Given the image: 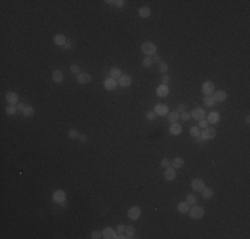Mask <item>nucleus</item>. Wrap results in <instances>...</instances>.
<instances>
[{
	"label": "nucleus",
	"mask_w": 250,
	"mask_h": 239,
	"mask_svg": "<svg viewBox=\"0 0 250 239\" xmlns=\"http://www.w3.org/2000/svg\"><path fill=\"white\" fill-rule=\"evenodd\" d=\"M101 237H103V232H101V231H93V232H92V238H93V239H99Z\"/></svg>",
	"instance_id": "45"
},
{
	"label": "nucleus",
	"mask_w": 250,
	"mask_h": 239,
	"mask_svg": "<svg viewBox=\"0 0 250 239\" xmlns=\"http://www.w3.org/2000/svg\"><path fill=\"white\" fill-rule=\"evenodd\" d=\"M200 137H201L204 141L212 140V138L216 137V129H214V128H209V126H208V128H205L204 130L200 133Z\"/></svg>",
	"instance_id": "3"
},
{
	"label": "nucleus",
	"mask_w": 250,
	"mask_h": 239,
	"mask_svg": "<svg viewBox=\"0 0 250 239\" xmlns=\"http://www.w3.org/2000/svg\"><path fill=\"white\" fill-rule=\"evenodd\" d=\"M118 84L121 85L123 88H126L132 84V77L129 75H123L120 78H118Z\"/></svg>",
	"instance_id": "16"
},
{
	"label": "nucleus",
	"mask_w": 250,
	"mask_h": 239,
	"mask_svg": "<svg viewBox=\"0 0 250 239\" xmlns=\"http://www.w3.org/2000/svg\"><path fill=\"white\" fill-rule=\"evenodd\" d=\"M178 120H180V113H178V112H172V113L168 114V121L170 124L178 122Z\"/></svg>",
	"instance_id": "24"
},
{
	"label": "nucleus",
	"mask_w": 250,
	"mask_h": 239,
	"mask_svg": "<svg viewBox=\"0 0 250 239\" xmlns=\"http://www.w3.org/2000/svg\"><path fill=\"white\" fill-rule=\"evenodd\" d=\"M164 178H165L166 181H174V178H176L174 167H166L165 172H164Z\"/></svg>",
	"instance_id": "13"
},
{
	"label": "nucleus",
	"mask_w": 250,
	"mask_h": 239,
	"mask_svg": "<svg viewBox=\"0 0 250 239\" xmlns=\"http://www.w3.org/2000/svg\"><path fill=\"white\" fill-rule=\"evenodd\" d=\"M208 125H209V122H208L206 120H201V121H200V125H198V128L205 129V128H208Z\"/></svg>",
	"instance_id": "44"
},
{
	"label": "nucleus",
	"mask_w": 250,
	"mask_h": 239,
	"mask_svg": "<svg viewBox=\"0 0 250 239\" xmlns=\"http://www.w3.org/2000/svg\"><path fill=\"white\" fill-rule=\"evenodd\" d=\"M178 113H182V112H185V109H186V105L185 104H180L178 105Z\"/></svg>",
	"instance_id": "49"
},
{
	"label": "nucleus",
	"mask_w": 250,
	"mask_h": 239,
	"mask_svg": "<svg viewBox=\"0 0 250 239\" xmlns=\"http://www.w3.org/2000/svg\"><path fill=\"white\" fill-rule=\"evenodd\" d=\"M212 97L214 98L216 102H224V101H226V98H228V93H226L225 90H217V92H214L212 94Z\"/></svg>",
	"instance_id": "7"
},
{
	"label": "nucleus",
	"mask_w": 250,
	"mask_h": 239,
	"mask_svg": "<svg viewBox=\"0 0 250 239\" xmlns=\"http://www.w3.org/2000/svg\"><path fill=\"white\" fill-rule=\"evenodd\" d=\"M5 100H7V102L10 105H16L17 102H19V96L15 92H8L5 94Z\"/></svg>",
	"instance_id": "10"
},
{
	"label": "nucleus",
	"mask_w": 250,
	"mask_h": 239,
	"mask_svg": "<svg viewBox=\"0 0 250 239\" xmlns=\"http://www.w3.org/2000/svg\"><path fill=\"white\" fill-rule=\"evenodd\" d=\"M208 122L210 124H217L219 121V113L218 112H210L209 114H208Z\"/></svg>",
	"instance_id": "19"
},
{
	"label": "nucleus",
	"mask_w": 250,
	"mask_h": 239,
	"mask_svg": "<svg viewBox=\"0 0 250 239\" xmlns=\"http://www.w3.org/2000/svg\"><path fill=\"white\" fill-rule=\"evenodd\" d=\"M154 118H156V113H154V112H148V113H147V120L153 121Z\"/></svg>",
	"instance_id": "42"
},
{
	"label": "nucleus",
	"mask_w": 250,
	"mask_h": 239,
	"mask_svg": "<svg viewBox=\"0 0 250 239\" xmlns=\"http://www.w3.org/2000/svg\"><path fill=\"white\" fill-rule=\"evenodd\" d=\"M77 82H79V84H89V82H91V75H88V73H79V75H77Z\"/></svg>",
	"instance_id": "14"
},
{
	"label": "nucleus",
	"mask_w": 250,
	"mask_h": 239,
	"mask_svg": "<svg viewBox=\"0 0 250 239\" xmlns=\"http://www.w3.org/2000/svg\"><path fill=\"white\" fill-rule=\"evenodd\" d=\"M79 140L81 141L83 144H87V142H88V137H87V135H85V134H81V135H79Z\"/></svg>",
	"instance_id": "48"
},
{
	"label": "nucleus",
	"mask_w": 250,
	"mask_h": 239,
	"mask_svg": "<svg viewBox=\"0 0 250 239\" xmlns=\"http://www.w3.org/2000/svg\"><path fill=\"white\" fill-rule=\"evenodd\" d=\"M128 218L132 221H137L140 218V215H141V209L138 207V206H133V207H130L129 210L126 212Z\"/></svg>",
	"instance_id": "4"
},
{
	"label": "nucleus",
	"mask_w": 250,
	"mask_h": 239,
	"mask_svg": "<svg viewBox=\"0 0 250 239\" xmlns=\"http://www.w3.org/2000/svg\"><path fill=\"white\" fill-rule=\"evenodd\" d=\"M25 106H27V105H24L23 102H17V104H16V109H17L19 112H23V110L25 109Z\"/></svg>",
	"instance_id": "46"
},
{
	"label": "nucleus",
	"mask_w": 250,
	"mask_h": 239,
	"mask_svg": "<svg viewBox=\"0 0 250 239\" xmlns=\"http://www.w3.org/2000/svg\"><path fill=\"white\" fill-rule=\"evenodd\" d=\"M201 193H202V197H204L205 199H210V198H213V190H212V189L205 187L204 190L201 191Z\"/></svg>",
	"instance_id": "28"
},
{
	"label": "nucleus",
	"mask_w": 250,
	"mask_h": 239,
	"mask_svg": "<svg viewBox=\"0 0 250 239\" xmlns=\"http://www.w3.org/2000/svg\"><path fill=\"white\" fill-rule=\"evenodd\" d=\"M190 186H192V189L194 191H197V193H201V191L205 189V182L202 181V179H200V178H196V179H193V181H192Z\"/></svg>",
	"instance_id": "6"
},
{
	"label": "nucleus",
	"mask_w": 250,
	"mask_h": 239,
	"mask_svg": "<svg viewBox=\"0 0 250 239\" xmlns=\"http://www.w3.org/2000/svg\"><path fill=\"white\" fill-rule=\"evenodd\" d=\"M153 112L157 114V116H166L168 112H169V108L165 104H157L156 106H154Z\"/></svg>",
	"instance_id": "9"
},
{
	"label": "nucleus",
	"mask_w": 250,
	"mask_h": 239,
	"mask_svg": "<svg viewBox=\"0 0 250 239\" xmlns=\"http://www.w3.org/2000/svg\"><path fill=\"white\" fill-rule=\"evenodd\" d=\"M23 114H24L25 117H32V116L35 114V109L32 108L31 105H27V106H25V109L23 110Z\"/></svg>",
	"instance_id": "30"
},
{
	"label": "nucleus",
	"mask_w": 250,
	"mask_h": 239,
	"mask_svg": "<svg viewBox=\"0 0 250 239\" xmlns=\"http://www.w3.org/2000/svg\"><path fill=\"white\" fill-rule=\"evenodd\" d=\"M189 133L190 134L193 135V137H200V128H198V126H192V128H190V130H189Z\"/></svg>",
	"instance_id": "31"
},
{
	"label": "nucleus",
	"mask_w": 250,
	"mask_h": 239,
	"mask_svg": "<svg viewBox=\"0 0 250 239\" xmlns=\"http://www.w3.org/2000/svg\"><path fill=\"white\" fill-rule=\"evenodd\" d=\"M168 68H169V65L166 63H162V61H161V63L158 64V70L162 73V75H165V73L168 72Z\"/></svg>",
	"instance_id": "32"
},
{
	"label": "nucleus",
	"mask_w": 250,
	"mask_h": 239,
	"mask_svg": "<svg viewBox=\"0 0 250 239\" xmlns=\"http://www.w3.org/2000/svg\"><path fill=\"white\" fill-rule=\"evenodd\" d=\"M125 234H126V237L129 239L135 238L136 237V230L133 226H125Z\"/></svg>",
	"instance_id": "25"
},
{
	"label": "nucleus",
	"mask_w": 250,
	"mask_h": 239,
	"mask_svg": "<svg viewBox=\"0 0 250 239\" xmlns=\"http://www.w3.org/2000/svg\"><path fill=\"white\" fill-rule=\"evenodd\" d=\"M172 166H173L174 169H181V167L184 166V159L180 158V157L174 158L173 161H172Z\"/></svg>",
	"instance_id": "26"
},
{
	"label": "nucleus",
	"mask_w": 250,
	"mask_h": 239,
	"mask_svg": "<svg viewBox=\"0 0 250 239\" xmlns=\"http://www.w3.org/2000/svg\"><path fill=\"white\" fill-rule=\"evenodd\" d=\"M169 132H170L173 135H180L181 133H182V126H181L178 122H174V124H172V125H170Z\"/></svg>",
	"instance_id": "17"
},
{
	"label": "nucleus",
	"mask_w": 250,
	"mask_h": 239,
	"mask_svg": "<svg viewBox=\"0 0 250 239\" xmlns=\"http://www.w3.org/2000/svg\"><path fill=\"white\" fill-rule=\"evenodd\" d=\"M123 76V72H121L120 68H112L111 72H109V77H112L113 80H117Z\"/></svg>",
	"instance_id": "21"
},
{
	"label": "nucleus",
	"mask_w": 250,
	"mask_h": 239,
	"mask_svg": "<svg viewBox=\"0 0 250 239\" xmlns=\"http://www.w3.org/2000/svg\"><path fill=\"white\" fill-rule=\"evenodd\" d=\"M156 93H157V96H158V97H166V96L169 94V88H168V85L161 84L160 87H157Z\"/></svg>",
	"instance_id": "18"
},
{
	"label": "nucleus",
	"mask_w": 250,
	"mask_h": 239,
	"mask_svg": "<svg viewBox=\"0 0 250 239\" xmlns=\"http://www.w3.org/2000/svg\"><path fill=\"white\" fill-rule=\"evenodd\" d=\"M186 202L189 203L190 206H192V205H196V202H197V198H196V197L193 195V194H189V195L186 197Z\"/></svg>",
	"instance_id": "34"
},
{
	"label": "nucleus",
	"mask_w": 250,
	"mask_h": 239,
	"mask_svg": "<svg viewBox=\"0 0 250 239\" xmlns=\"http://www.w3.org/2000/svg\"><path fill=\"white\" fill-rule=\"evenodd\" d=\"M68 137L72 138V140H75V138H79V133H77L76 129H69V132H68Z\"/></svg>",
	"instance_id": "35"
},
{
	"label": "nucleus",
	"mask_w": 250,
	"mask_h": 239,
	"mask_svg": "<svg viewBox=\"0 0 250 239\" xmlns=\"http://www.w3.org/2000/svg\"><path fill=\"white\" fill-rule=\"evenodd\" d=\"M141 51L144 55H147L148 57L149 56H154L157 53V48H156V45H154L153 43H149V41H147V43H144L141 45Z\"/></svg>",
	"instance_id": "1"
},
{
	"label": "nucleus",
	"mask_w": 250,
	"mask_h": 239,
	"mask_svg": "<svg viewBox=\"0 0 250 239\" xmlns=\"http://www.w3.org/2000/svg\"><path fill=\"white\" fill-rule=\"evenodd\" d=\"M65 41H67V39H65V36H64V35H61V33H57L55 37H53V43H55L56 45L62 47L65 44Z\"/></svg>",
	"instance_id": "22"
},
{
	"label": "nucleus",
	"mask_w": 250,
	"mask_h": 239,
	"mask_svg": "<svg viewBox=\"0 0 250 239\" xmlns=\"http://www.w3.org/2000/svg\"><path fill=\"white\" fill-rule=\"evenodd\" d=\"M249 121H250V117H249V116H246V117H245V122H246V124H249Z\"/></svg>",
	"instance_id": "52"
},
{
	"label": "nucleus",
	"mask_w": 250,
	"mask_h": 239,
	"mask_svg": "<svg viewBox=\"0 0 250 239\" xmlns=\"http://www.w3.org/2000/svg\"><path fill=\"white\" fill-rule=\"evenodd\" d=\"M204 104H205V106H208V108H213L214 104H216V101H214V98L212 96H205Z\"/></svg>",
	"instance_id": "27"
},
{
	"label": "nucleus",
	"mask_w": 250,
	"mask_h": 239,
	"mask_svg": "<svg viewBox=\"0 0 250 239\" xmlns=\"http://www.w3.org/2000/svg\"><path fill=\"white\" fill-rule=\"evenodd\" d=\"M152 61H153V63H156V64H160V63H161V57H160V56H156V55H154V57L152 58Z\"/></svg>",
	"instance_id": "50"
},
{
	"label": "nucleus",
	"mask_w": 250,
	"mask_h": 239,
	"mask_svg": "<svg viewBox=\"0 0 250 239\" xmlns=\"http://www.w3.org/2000/svg\"><path fill=\"white\" fill-rule=\"evenodd\" d=\"M188 212H189L190 218H193V219H201V218L205 215L204 209L200 207V206H192Z\"/></svg>",
	"instance_id": "2"
},
{
	"label": "nucleus",
	"mask_w": 250,
	"mask_h": 239,
	"mask_svg": "<svg viewBox=\"0 0 250 239\" xmlns=\"http://www.w3.org/2000/svg\"><path fill=\"white\" fill-rule=\"evenodd\" d=\"M190 116H192L194 120L201 121V120H204V118H205L206 113H205V110H204V109H201V108H196V109H193V112L190 113Z\"/></svg>",
	"instance_id": "8"
},
{
	"label": "nucleus",
	"mask_w": 250,
	"mask_h": 239,
	"mask_svg": "<svg viewBox=\"0 0 250 239\" xmlns=\"http://www.w3.org/2000/svg\"><path fill=\"white\" fill-rule=\"evenodd\" d=\"M202 93L205 94V96H212L214 93V84L212 81H206L202 84V88H201Z\"/></svg>",
	"instance_id": "5"
},
{
	"label": "nucleus",
	"mask_w": 250,
	"mask_h": 239,
	"mask_svg": "<svg viewBox=\"0 0 250 239\" xmlns=\"http://www.w3.org/2000/svg\"><path fill=\"white\" fill-rule=\"evenodd\" d=\"M52 199L55 201L56 203H62L65 202V193L62 190H56L52 195Z\"/></svg>",
	"instance_id": "12"
},
{
	"label": "nucleus",
	"mask_w": 250,
	"mask_h": 239,
	"mask_svg": "<svg viewBox=\"0 0 250 239\" xmlns=\"http://www.w3.org/2000/svg\"><path fill=\"white\" fill-rule=\"evenodd\" d=\"M16 106L15 105H8L7 106V109H5V112H7V114H10V116H13L15 113H16Z\"/></svg>",
	"instance_id": "33"
},
{
	"label": "nucleus",
	"mask_w": 250,
	"mask_h": 239,
	"mask_svg": "<svg viewBox=\"0 0 250 239\" xmlns=\"http://www.w3.org/2000/svg\"><path fill=\"white\" fill-rule=\"evenodd\" d=\"M116 238H118V239H124V238H128V237H126V234L124 235V232H123V234H117V235H116Z\"/></svg>",
	"instance_id": "51"
},
{
	"label": "nucleus",
	"mask_w": 250,
	"mask_h": 239,
	"mask_svg": "<svg viewBox=\"0 0 250 239\" xmlns=\"http://www.w3.org/2000/svg\"><path fill=\"white\" fill-rule=\"evenodd\" d=\"M116 87H117V81H116V80H113L112 77L105 78V81H104V88H105L106 90H113Z\"/></svg>",
	"instance_id": "15"
},
{
	"label": "nucleus",
	"mask_w": 250,
	"mask_h": 239,
	"mask_svg": "<svg viewBox=\"0 0 250 239\" xmlns=\"http://www.w3.org/2000/svg\"><path fill=\"white\" fill-rule=\"evenodd\" d=\"M170 165H172V162L169 161L168 158H164L162 161H161V166L164 167V169H166V167H170Z\"/></svg>",
	"instance_id": "39"
},
{
	"label": "nucleus",
	"mask_w": 250,
	"mask_h": 239,
	"mask_svg": "<svg viewBox=\"0 0 250 239\" xmlns=\"http://www.w3.org/2000/svg\"><path fill=\"white\" fill-rule=\"evenodd\" d=\"M169 76L168 75H162V77H161V81H162V84L164 85H168V82H169Z\"/></svg>",
	"instance_id": "47"
},
{
	"label": "nucleus",
	"mask_w": 250,
	"mask_h": 239,
	"mask_svg": "<svg viewBox=\"0 0 250 239\" xmlns=\"http://www.w3.org/2000/svg\"><path fill=\"white\" fill-rule=\"evenodd\" d=\"M101 232H103V238L105 239H113L117 235V231H115V229H112V227H105Z\"/></svg>",
	"instance_id": "11"
},
{
	"label": "nucleus",
	"mask_w": 250,
	"mask_h": 239,
	"mask_svg": "<svg viewBox=\"0 0 250 239\" xmlns=\"http://www.w3.org/2000/svg\"><path fill=\"white\" fill-rule=\"evenodd\" d=\"M152 64H153V61H152V58H150V57H148V56L144 58V60H142V65H144V67H147V68H149V67L152 65Z\"/></svg>",
	"instance_id": "38"
},
{
	"label": "nucleus",
	"mask_w": 250,
	"mask_h": 239,
	"mask_svg": "<svg viewBox=\"0 0 250 239\" xmlns=\"http://www.w3.org/2000/svg\"><path fill=\"white\" fill-rule=\"evenodd\" d=\"M72 47H73V43H72V41H71V40H67V41H65V44L62 45V48H64V49H71Z\"/></svg>",
	"instance_id": "43"
},
{
	"label": "nucleus",
	"mask_w": 250,
	"mask_h": 239,
	"mask_svg": "<svg viewBox=\"0 0 250 239\" xmlns=\"http://www.w3.org/2000/svg\"><path fill=\"white\" fill-rule=\"evenodd\" d=\"M52 80L55 82H62V80H64V76H62V72L60 69H56V70H53V73H52Z\"/></svg>",
	"instance_id": "20"
},
{
	"label": "nucleus",
	"mask_w": 250,
	"mask_h": 239,
	"mask_svg": "<svg viewBox=\"0 0 250 239\" xmlns=\"http://www.w3.org/2000/svg\"><path fill=\"white\" fill-rule=\"evenodd\" d=\"M71 72L73 73V75H79V73H81L80 72V67L77 65V64H72V65H71Z\"/></svg>",
	"instance_id": "36"
},
{
	"label": "nucleus",
	"mask_w": 250,
	"mask_h": 239,
	"mask_svg": "<svg viewBox=\"0 0 250 239\" xmlns=\"http://www.w3.org/2000/svg\"><path fill=\"white\" fill-rule=\"evenodd\" d=\"M116 231H117V234H123V232H125V225H123V223L117 225V227H116Z\"/></svg>",
	"instance_id": "41"
},
{
	"label": "nucleus",
	"mask_w": 250,
	"mask_h": 239,
	"mask_svg": "<svg viewBox=\"0 0 250 239\" xmlns=\"http://www.w3.org/2000/svg\"><path fill=\"white\" fill-rule=\"evenodd\" d=\"M138 15L141 17H149L150 16V10L148 7H141L138 10Z\"/></svg>",
	"instance_id": "29"
},
{
	"label": "nucleus",
	"mask_w": 250,
	"mask_h": 239,
	"mask_svg": "<svg viewBox=\"0 0 250 239\" xmlns=\"http://www.w3.org/2000/svg\"><path fill=\"white\" fill-rule=\"evenodd\" d=\"M189 206L190 205L188 202H180L177 206V210H178V212H181V214H185V212L189 211Z\"/></svg>",
	"instance_id": "23"
},
{
	"label": "nucleus",
	"mask_w": 250,
	"mask_h": 239,
	"mask_svg": "<svg viewBox=\"0 0 250 239\" xmlns=\"http://www.w3.org/2000/svg\"><path fill=\"white\" fill-rule=\"evenodd\" d=\"M108 3V4H115L116 7H124L125 5V1L124 0H116V1H105Z\"/></svg>",
	"instance_id": "37"
},
{
	"label": "nucleus",
	"mask_w": 250,
	"mask_h": 239,
	"mask_svg": "<svg viewBox=\"0 0 250 239\" xmlns=\"http://www.w3.org/2000/svg\"><path fill=\"white\" fill-rule=\"evenodd\" d=\"M190 117H192V116H190V113H189V112H182V113L180 114V118H181V120H184V121H188V120L190 118Z\"/></svg>",
	"instance_id": "40"
}]
</instances>
